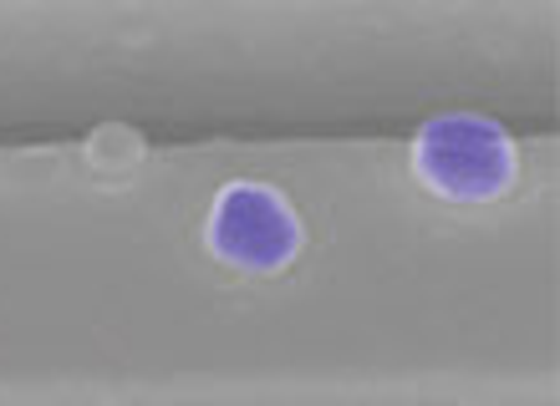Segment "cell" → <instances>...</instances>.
<instances>
[{
  "instance_id": "3957f363",
  "label": "cell",
  "mask_w": 560,
  "mask_h": 406,
  "mask_svg": "<svg viewBox=\"0 0 560 406\" xmlns=\"http://www.w3.org/2000/svg\"><path fill=\"white\" fill-rule=\"evenodd\" d=\"M148 158V143L138 128H122V122H103L92 128V138L82 143V163L97 183H133L138 168Z\"/></svg>"
},
{
  "instance_id": "6da1fadb",
  "label": "cell",
  "mask_w": 560,
  "mask_h": 406,
  "mask_svg": "<svg viewBox=\"0 0 560 406\" xmlns=\"http://www.w3.org/2000/svg\"><path fill=\"white\" fill-rule=\"evenodd\" d=\"M413 178L433 199L494 203L515 183V143L489 117L474 112L433 117L413 138Z\"/></svg>"
},
{
  "instance_id": "7a4b0ae2",
  "label": "cell",
  "mask_w": 560,
  "mask_h": 406,
  "mask_svg": "<svg viewBox=\"0 0 560 406\" xmlns=\"http://www.w3.org/2000/svg\"><path fill=\"white\" fill-rule=\"evenodd\" d=\"M205 244L230 270L276 275V270L295 264L301 244H306V229H301V214L291 208L285 193L245 178V183H224L214 193L205 218Z\"/></svg>"
}]
</instances>
